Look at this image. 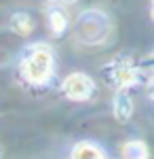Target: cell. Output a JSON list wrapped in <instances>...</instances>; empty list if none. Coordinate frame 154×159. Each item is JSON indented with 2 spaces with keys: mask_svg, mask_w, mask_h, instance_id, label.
<instances>
[{
  "mask_svg": "<svg viewBox=\"0 0 154 159\" xmlns=\"http://www.w3.org/2000/svg\"><path fill=\"white\" fill-rule=\"evenodd\" d=\"M101 74L108 81V85L114 87L116 91L118 89L135 87V85H139V83H150V79H152V72L143 70L142 64L139 61L135 64L129 55H116V57H112L101 68Z\"/></svg>",
  "mask_w": 154,
  "mask_h": 159,
  "instance_id": "obj_1",
  "label": "cell"
},
{
  "mask_svg": "<svg viewBox=\"0 0 154 159\" xmlns=\"http://www.w3.org/2000/svg\"><path fill=\"white\" fill-rule=\"evenodd\" d=\"M55 60H53V51L49 49L45 43L32 45L25 51L24 60H21V74L28 83L32 85H45L51 81V76L55 72Z\"/></svg>",
  "mask_w": 154,
  "mask_h": 159,
  "instance_id": "obj_2",
  "label": "cell"
},
{
  "mask_svg": "<svg viewBox=\"0 0 154 159\" xmlns=\"http://www.w3.org/2000/svg\"><path fill=\"white\" fill-rule=\"evenodd\" d=\"M61 91H63V96L68 100H72V102H84V100L93 98L95 81L84 72H72L63 79Z\"/></svg>",
  "mask_w": 154,
  "mask_h": 159,
  "instance_id": "obj_3",
  "label": "cell"
},
{
  "mask_svg": "<svg viewBox=\"0 0 154 159\" xmlns=\"http://www.w3.org/2000/svg\"><path fill=\"white\" fill-rule=\"evenodd\" d=\"M112 110H114V119L118 123H127L133 117V100L127 93V89H118L114 102H112Z\"/></svg>",
  "mask_w": 154,
  "mask_h": 159,
  "instance_id": "obj_4",
  "label": "cell"
},
{
  "mask_svg": "<svg viewBox=\"0 0 154 159\" xmlns=\"http://www.w3.org/2000/svg\"><path fill=\"white\" fill-rule=\"evenodd\" d=\"M47 21H49V30H51L53 36H63L68 25H70V19H68L66 11H63V7H59V4H51V9L47 13Z\"/></svg>",
  "mask_w": 154,
  "mask_h": 159,
  "instance_id": "obj_5",
  "label": "cell"
},
{
  "mask_svg": "<svg viewBox=\"0 0 154 159\" xmlns=\"http://www.w3.org/2000/svg\"><path fill=\"white\" fill-rule=\"evenodd\" d=\"M9 25H11V30L15 34H19V36H30V34L34 32V17H32L30 13H25V11H19L11 17Z\"/></svg>",
  "mask_w": 154,
  "mask_h": 159,
  "instance_id": "obj_6",
  "label": "cell"
},
{
  "mask_svg": "<svg viewBox=\"0 0 154 159\" xmlns=\"http://www.w3.org/2000/svg\"><path fill=\"white\" fill-rule=\"evenodd\" d=\"M150 151L148 144L142 140H129L122 144V159H148Z\"/></svg>",
  "mask_w": 154,
  "mask_h": 159,
  "instance_id": "obj_7",
  "label": "cell"
},
{
  "mask_svg": "<svg viewBox=\"0 0 154 159\" xmlns=\"http://www.w3.org/2000/svg\"><path fill=\"white\" fill-rule=\"evenodd\" d=\"M72 159H106L101 148L91 142H78L72 151Z\"/></svg>",
  "mask_w": 154,
  "mask_h": 159,
  "instance_id": "obj_8",
  "label": "cell"
},
{
  "mask_svg": "<svg viewBox=\"0 0 154 159\" xmlns=\"http://www.w3.org/2000/svg\"><path fill=\"white\" fill-rule=\"evenodd\" d=\"M57 2H59V4H74L76 0H57Z\"/></svg>",
  "mask_w": 154,
  "mask_h": 159,
  "instance_id": "obj_9",
  "label": "cell"
},
{
  "mask_svg": "<svg viewBox=\"0 0 154 159\" xmlns=\"http://www.w3.org/2000/svg\"><path fill=\"white\" fill-rule=\"evenodd\" d=\"M45 2H51V4H57V0H45Z\"/></svg>",
  "mask_w": 154,
  "mask_h": 159,
  "instance_id": "obj_10",
  "label": "cell"
}]
</instances>
